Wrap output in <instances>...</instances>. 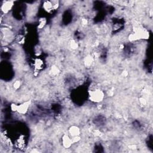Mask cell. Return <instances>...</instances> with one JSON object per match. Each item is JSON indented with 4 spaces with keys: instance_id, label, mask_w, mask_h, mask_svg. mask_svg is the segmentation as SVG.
<instances>
[{
    "instance_id": "cell-2",
    "label": "cell",
    "mask_w": 153,
    "mask_h": 153,
    "mask_svg": "<svg viewBox=\"0 0 153 153\" xmlns=\"http://www.w3.org/2000/svg\"><path fill=\"white\" fill-rule=\"evenodd\" d=\"M4 3L1 6V10L5 14L8 13L9 11L11 10L13 6V1H6L4 2Z\"/></svg>"
},
{
    "instance_id": "cell-1",
    "label": "cell",
    "mask_w": 153,
    "mask_h": 153,
    "mask_svg": "<svg viewBox=\"0 0 153 153\" xmlns=\"http://www.w3.org/2000/svg\"><path fill=\"white\" fill-rule=\"evenodd\" d=\"M104 93L99 89L92 90L90 93V100L94 102H101L104 99Z\"/></svg>"
},
{
    "instance_id": "cell-4",
    "label": "cell",
    "mask_w": 153,
    "mask_h": 153,
    "mask_svg": "<svg viewBox=\"0 0 153 153\" xmlns=\"http://www.w3.org/2000/svg\"><path fill=\"white\" fill-rule=\"evenodd\" d=\"M62 142L63 144V146L65 148H69L70 147L71 145L73 144V140L72 138L69 137L68 135H65L63 137V140H62Z\"/></svg>"
},
{
    "instance_id": "cell-3",
    "label": "cell",
    "mask_w": 153,
    "mask_h": 153,
    "mask_svg": "<svg viewBox=\"0 0 153 153\" xmlns=\"http://www.w3.org/2000/svg\"><path fill=\"white\" fill-rule=\"evenodd\" d=\"M69 132L70 133L72 138L74 137L80 136V129L77 126H71L69 129Z\"/></svg>"
}]
</instances>
